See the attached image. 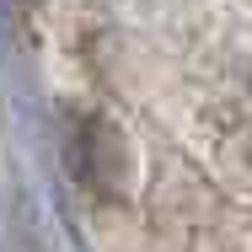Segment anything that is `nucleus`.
Here are the masks:
<instances>
[{
	"label": "nucleus",
	"instance_id": "f257e3e1",
	"mask_svg": "<svg viewBox=\"0 0 252 252\" xmlns=\"http://www.w3.org/2000/svg\"><path fill=\"white\" fill-rule=\"evenodd\" d=\"M204 134L215 145V161L252 183V54L231 59L215 75L209 107H204Z\"/></svg>",
	"mask_w": 252,
	"mask_h": 252
}]
</instances>
